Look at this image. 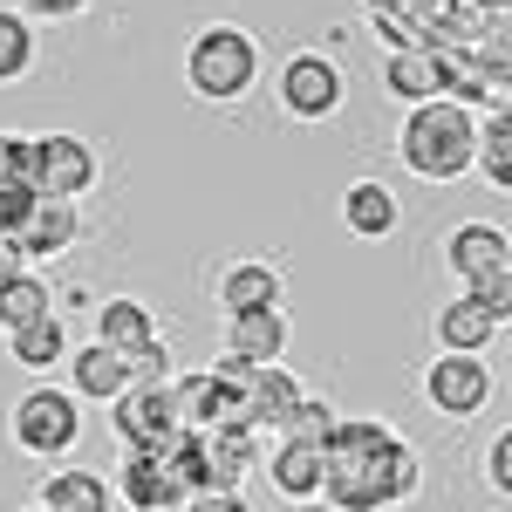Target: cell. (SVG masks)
Wrapping results in <instances>:
<instances>
[{
	"instance_id": "1",
	"label": "cell",
	"mask_w": 512,
	"mask_h": 512,
	"mask_svg": "<svg viewBox=\"0 0 512 512\" xmlns=\"http://www.w3.org/2000/svg\"><path fill=\"white\" fill-rule=\"evenodd\" d=\"M472 144H478V117L465 103H451V96H431V103H410L396 158L424 185H451V178L472 171Z\"/></svg>"
},
{
	"instance_id": "2",
	"label": "cell",
	"mask_w": 512,
	"mask_h": 512,
	"mask_svg": "<svg viewBox=\"0 0 512 512\" xmlns=\"http://www.w3.org/2000/svg\"><path fill=\"white\" fill-rule=\"evenodd\" d=\"M260 82V41L239 21H205L185 48V89L198 103H239Z\"/></svg>"
},
{
	"instance_id": "3",
	"label": "cell",
	"mask_w": 512,
	"mask_h": 512,
	"mask_svg": "<svg viewBox=\"0 0 512 512\" xmlns=\"http://www.w3.org/2000/svg\"><path fill=\"white\" fill-rule=\"evenodd\" d=\"M7 431L14 444L28 451V458H69L82 444V396L76 390H55V383H35V390L14 403V417H7Z\"/></svg>"
},
{
	"instance_id": "4",
	"label": "cell",
	"mask_w": 512,
	"mask_h": 512,
	"mask_svg": "<svg viewBox=\"0 0 512 512\" xmlns=\"http://www.w3.org/2000/svg\"><path fill=\"white\" fill-rule=\"evenodd\" d=\"M103 178V158L96 144L76 137V130H48V137H28V185L41 198H82Z\"/></svg>"
},
{
	"instance_id": "5",
	"label": "cell",
	"mask_w": 512,
	"mask_h": 512,
	"mask_svg": "<svg viewBox=\"0 0 512 512\" xmlns=\"http://www.w3.org/2000/svg\"><path fill=\"white\" fill-rule=\"evenodd\" d=\"M512 321V280H492V287H465L458 301L437 308V342L444 349H465V355H485Z\"/></svg>"
},
{
	"instance_id": "6",
	"label": "cell",
	"mask_w": 512,
	"mask_h": 512,
	"mask_svg": "<svg viewBox=\"0 0 512 512\" xmlns=\"http://www.w3.org/2000/svg\"><path fill=\"white\" fill-rule=\"evenodd\" d=\"M280 110L294 123H328L342 103H349V82H342V69L321 55V48H301V55H287L280 62Z\"/></svg>"
},
{
	"instance_id": "7",
	"label": "cell",
	"mask_w": 512,
	"mask_h": 512,
	"mask_svg": "<svg viewBox=\"0 0 512 512\" xmlns=\"http://www.w3.org/2000/svg\"><path fill=\"white\" fill-rule=\"evenodd\" d=\"M110 424H117L123 451H164L171 437L185 431L178 396H171V376H164V383H130V390L110 403Z\"/></svg>"
},
{
	"instance_id": "8",
	"label": "cell",
	"mask_w": 512,
	"mask_h": 512,
	"mask_svg": "<svg viewBox=\"0 0 512 512\" xmlns=\"http://www.w3.org/2000/svg\"><path fill=\"white\" fill-rule=\"evenodd\" d=\"M499 390V376H492V362L485 355H465V349H444L424 369V396H431L437 417H478L485 403Z\"/></svg>"
},
{
	"instance_id": "9",
	"label": "cell",
	"mask_w": 512,
	"mask_h": 512,
	"mask_svg": "<svg viewBox=\"0 0 512 512\" xmlns=\"http://www.w3.org/2000/svg\"><path fill=\"white\" fill-rule=\"evenodd\" d=\"M444 267L465 280V287L512 280V239H506V226H485V219L451 226V233H444Z\"/></svg>"
},
{
	"instance_id": "10",
	"label": "cell",
	"mask_w": 512,
	"mask_h": 512,
	"mask_svg": "<svg viewBox=\"0 0 512 512\" xmlns=\"http://www.w3.org/2000/svg\"><path fill=\"white\" fill-rule=\"evenodd\" d=\"M110 492H117V506H130V512H178V499H185V485L171 478L164 451H123Z\"/></svg>"
},
{
	"instance_id": "11",
	"label": "cell",
	"mask_w": 512,
	"mask_h": 512,
	"mask_svg": "<svg viewBox=\"0 0 512 512\" xmlns=\"http://www.w3.org/2000/svg\"><path fill=\"white\" fill-rule=\"evenodd\" d=\"M76 239H82V205H76V198H41L35 192V205H28V219H21L14 246H21V260L35 267V260H62Z\"/></svg>"
},
{
	"instance_id": "12",
	"label": "cell",
	"mask_w": 512,
	"mask_h": 512,
	"mask_svg": "<svg viewBox=\"0 0 512 512\" xmlns=\"http://www.w3.org/2000/svg\"><path fill=\"white\" fill-rule=\"evenodd\" d=\"M321 472H328V458H321V437L280 431L274 458H267V485H274L280 499H287V506H294V499H321Z\"/></svg>"
},
{
	"instance_id": "13",
	"label": "cell",
	"mask_w": 512,
	"mask_h": 512,
	"mask_svg": "<svg viewBox=\"0 0 512 512\" xmlns=\"http://www.w3.org/2000/svg\"><path fill=\"white\" fill-rule=\"evenodd\" d=\"M62 369H69V390H76L82 403H117V396L130 390V362H123V349H110V342H82V349H69Z\"/></svg>"
},
{
	"instance_id": "14",
	"label": "cell",
	"mask_w": 512,
	"mask_h": 512,
	"mask_svg": "<svg viewBox=\"0 0 512 512\" xmlns=\"http://www.w3.org/2000/svg\"><path fill=\"white\" fill-rule=\"evenodd\" d=\"M294 342V321H287V301L280 308H246V315H226V349L246 355V362H280Z\"/></svg>"
},
{
	"instance_id": "15",
	"label": "cell",
	"mask_w": 512,
	"mask_h": 512,
	"mask_svg": "<svg viewBox=\"0 0 512 512\" xmlns=\"http://www.w3.org/2000/svg\"><path fill=\"white\" fill-rule=\"evenodd\" d=\"M62 355H69V321L55 315H35L21 321V328H7V362L14 369H28V376H48V369H62Z\"/></svg>"
},
{
	"instance_id": "16",
	"label": "cell",
	"mask_w": 512,
	"mask_h": 512,
	"mask_svg": "<svg viewBox=\"0 0 512 512\" xmlns=\"http://www.w3.org/2000/svg\"><path fill=\"white\" fill-rule=\"evenodd\" d=\"M35 506H48V512H117V492H110V478L89 472V465H62V472L41 478Z\"/></svg>"
},
{
	"instance_id": "17",
	"label": "cell",
	"mask_w": 512,
	"mask_h": 512,
	"mask_svg": "<svg viewBox=\"0 0 512 512\" xmlns=\"http://www.w3.org/2000/svg\"><path fill=\"white\" fill-rule=\"evenodd\" d=\"M287 301V280H280L274 260H233L219 274V308L226 315H246V308H280Z\"/></svg>"
},
{
	"instance_id": "18",
	"label": "cell",
	"mask_w": 512,
	"mask_h": 512,
	"mask_svg": "<svg viewBox=\"0 0 512 512\" xmlns=\"http://www.w3.org/2000/svg\"><path fill=\"white\" fill-rule=\"evenodd\" d=\"M198 444H205L212 485H239L246 472H260V431L253 424H212V431H198Z\"/></svg>"
},
{
	"instance_id": "19",
	"label": "cell",
	"mask_w": 512,
	"mask_h": 512,
	"mask_svg": "<svg viewBox=\"0 0 512 512\" xmlns=\"http://www.w3.org/2000/svg\"><path fill=\"white\" fill-rule=\"evenodd\" d=\"M342 226L355 239H390L403 226V205H396V192L383 178H355L349 192H342Z\"/></svg>"
},
{
	"instance_id": "20",
	"label": "cell",
	"mask_w": 512,
	"mask_h": 512,
	"mask_svg": "<svg viewBox=\"0 0 512 512\" xmlns=\"http://www.w3.org/2000/svg\"><path fill=\"white\" fill-rule=\"evenodd\" d=\"M294 396H301V383L280 369V362H260L253 369V383H246V424L253 431H287V410H294Z\"/></svg>"
},
{
	"instance_id": "21",
	"label": "cell",
	"mask_w": 512,
	"mask_h": 512,
	"mask_svg": "<svg viewBox=\"0 0 512 512\" xmlns=\"http://www.w3.org/2000/svg\"><path fill=\"white\" fill-rule=\"evenodd\" d=\"M383 89H390L403 110H410V103H431V96H437L431 48H383Z\"/></svg>"
},
{
	"instance_id": "22",
	"label": "cell",
	"mask_w": 512,
	"mask_h": 512,
	"mask_svg": "<svg viewBox=\"0 0 512 512\" xmlns=\"http://www.w3.org/2000/svg\"><path fill=\"white\" fill-rule=\"evenodd\" d=\"M158 335V315L144 308V301H130V294H117V301H103L96 308V342H110V349H137V342H151Z\"/></svg>"
},
{
	"instance_id": "23",
	"label": "cell",
	"mask_w": 512,
	"mask_h": 512,
	"mask_svg": "<svg viewBox=\"0 0 512 512\" xmlns=\"http://www.w3.org/2000/svg\"><path fill=\"white\" fill-rule=\"evenodd\" d=\"M55 308V294H48V274H35V267H21V274L0 280V335L7 328H21V321H35Z\"/></svg>"
},
{
	"instance_id": "24",
	"label": "cell",
	"mask_w": 512,
	"mask_h": 512,
	"mask_svg": "<svg viewBox=\"0 0 512 512\" xmlns=\"http://www.w3.org/2000/svg\"><path fill=\"white\" fill-rule=\"evenodd\" d=\"M35 55H41L35 21H28L21 7H0V89L28 76V69H35Z\"/></svg>"
},
{
	"instance_id": "25",
	"label": "cell",
	"mask_w": 512,
	"mask_h": 512,
	"mask_svg": "<svg viewBox=\"0 0 512 512\" xmlns=\"http://www.w3.org/2000/svg\"><path fill=\"white\" fill-rule=\"evenodd\" d=\"M369 21H376L383 48H424V35H431V21H437V0H396V7L369 14Z\"/></svg>"
},
{
	"instance_id": "26",
	"label": "cell",
	"mask_w": 512,
	"mask_h": 512,
	"mask_svg": "<svg viewBox=\"0 0 512 512\" xmlns=\"http://www.w3.org/2000/svg\"><path fill=\"white\" fill-rule=\"evenodd\" d=\"M472 164H485L492 192H506V185H512V117H506V103L485 110V130H478V144H472Z\"/></svg>"
},
{
	"instance_id": "27",
	"label": "cell",
	"mask_w": 512,
	"mask_h": 512,
	"mask_svg": "<svg viewBox=\"0 0 512 512\" xmlns=\"http://www.w3.org/2000/svg\"><path fill=\"white\" fill-rule=\"evenodd\" d=\"M335 417H342V410H335V403H328V396H294V410H287V431H301V437H328L335 431Z\"/></svg>"
},
{
	"instance_id": "28",
	"label": "cell",
	"mask_w": 512,
	"mask_h": 512,
	"mask_svg": "<svg viewBox=\"0 0 512 512\" xmlns=\"http://www.w3.org/2000/svg\"><path fill=\"white\" fill-rule=\"evenodd\" d=\"M123 362H130V383H164V376H171V349H164V335L137 342V349L123 355Z\"/></svg>"
},
{
	"instance_id": "29",
	"label": "cell",
	"mask_w": 512,
	"mask_h": 512,
	"mask_svg": "<svg viewBox=\"0 0 512 512\" xmlns=\"http://www.w3.org/2000/svg\"><path fill=\"white\" fill-rule=\"evenodd\" d=\"M178 512H253V506H246V492H239V485H205V492H185Z\"/></svg>"
},
{
	"instance_id": "30",
	"label": "cell",
	"mask_w": 512,
	"mask_h": 512,
	"mask_svg": "<svg viewBox=\"0 0 512 512\" xmlns=\"http://www.w3.org/2000/svg\"><path fill=\"white\" fill-rule=\"evenodd\" d=\"M253 369H260V362H246V355H219V362H212V369H205V376H212V383H219V390L226 396H239V403H246V383H253Z\"/></svg>"
},
{
	"instance_id": "31",
	"label": "cell",
	"mask_w": 512,
	"mask_h": 512,
	"mask_svg": "<svg viewBox=\"0 0 512 512\" xmlns=\"http://www.w3.org/2000/svg\"><path fill=\"white\" fill-rule=\"evenodd\" d=\"M28 205H35V185H28V178H14V185H0V233H7V239L21 233V219H28Z\"/></svg>"
},
{
	"instance_id": "32",
	"label": "cell",
	"mask_w": 512,
	"mask_h": 512,
	"mask_svg": "<svg viewBox=\"0 0 512 512\" xmlns=\"http://www.w3.org/2000/svg\"><path fill=\"white\" fill-rule=\"evenodd\" d=\"M28 178V137L21 130H0V185Z\"/></svg>"
},
{
	"instance_id": "33",
	"label": "cell",
	"mask_w": 512,
	"mask_h": 512,
	"mask_svg": "<svg viewBox=\"0 0 512 512\" xmlns=\"http://www.w3.org/2000/svg\"><path fill=\"white\" fill-rule=\"evenodd\" d=\"M485 478H492V492H499V499L512 492V437H492V458H485Z\"/></svg>"
},
{
	"instance_id": "34",
	"label": "cell",
	"mask_w": 512,
	"mask_h": 512,
	"mask_svg": "<svg viewBox=\"0 0 512 512\" xmlns=\"http://www.w3.org/2000/svg\"><path fill=\"white\" fill-rule=\"evenodd\" d=\"M82 7H89V0H21L28 21H76Z\"/></svg>"
},
{
	"instance_id": "35",
	"label": "cell",
	"mask_w": 512,
	"mask_h": 512,
	"mask_svg": "<svg viewBox=\"0 0 512 512\" xmlns=\"http://www.w3.org/2000/svg\"><path fill=\"white\" fill-rule=\"evenodd\" d=\"M21 267H28V260H21V246L0 233V280H7V274H21Z\"/></svg>"
},
{
	"instance_id": "36",
	"label": "cell",
	"mask_w": 512,
	"mask_h": 512,
	"mask_svg": "<svg viewBox=\"0 0 512 512\" xmlns=\"http://www.w3.org/2000/svg\"><path fill=\"white\" fill-rule=\"evenodd\" d=\"M287 512H335V506H328V499H294Z\"/></svg>"
},
{
	"instance_id": "37",
	"label": "cell",
	"mask_w": 512,
	"mask_h": 512,
	"mask_svg": "<svg viewBox=\"0 0 512 512\" xmlns=\"http://www.w3.org/2000/svg\"><path fill=\"white\" fill-rule=\"evenodd\" d=\"M485 14H499V21H512V0H478Z\"/></svg>"
},
{
	"instance_id": "38",
	"label": "cell",
	"mask_w": 512,
	"mask_h": 512,
	"mask_svg": "<svg viewBox=\"0 0 512 512\" xmlns=\"http://www.w3.org/2000/svg\"><path fill=\"white\" fill-rule=\"evenodd\" d=\"M383 7H396V0H362V14H383Z\"/></svg>"
},
{
	"instance_id": "39",
	"label": "cell",
	"mask_w": 512,
	"mask_h": 512,
	"mask_svg": "<svg viewBox=\"0 0 512 512\" xmlns=\"http://www.w3.org/2000/svg\"><path fill=\"white\" fill-rule=\"evenodd\" d=\"M21 512H48V506H21Z\"/></svg>"
}]
</instances>
